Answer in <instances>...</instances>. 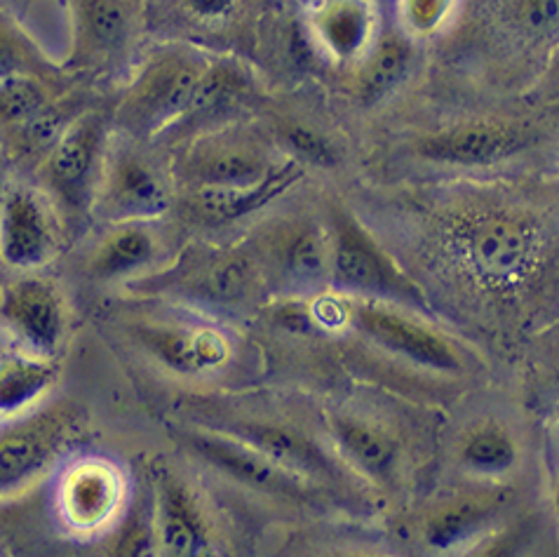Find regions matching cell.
<instances>
[{"instance_id": "obj_1", "label": "cell", "mask_w": 559, "mask_h": 557, "mask_svg": "<svg viewBox=\"0 0 559 557\" xmlns=\"http://www.w3.org/2000/svg\"><path fill=\"white\" fill-rule=\"evenodd\" d=\"M449 245L479 283L506 289L534 271L540 238L530 216L485 208L463 212L449 224Z\"/></svg>"}, {"instance_id": "obj_2", "label": "cell", "mask_w": 559, "mask_h": 557, "mask_svg": "<svg viewBox=\"0 0 559 557\" xmlns=\"http://www.w3.org/2000/svg\"><path fill=\"white\" fill-rule=\"evenodd\" d=\"M81 428L71 405H40L0 424V501L38 485Z\"/></svg>"}, {"instance_id": "obj_3", "label": "cell", "mask_w": 559, "mask_h": 557, "mask_svg": "<svg viewBox=\"0 0 559 557\" xmlns=\"http://www.w3.org/2000/svg\"><path fill=\"white\" fill-rule=\"evenodd\" d=\"M205 69L203 61L189 55L153 59L118 104V126L136 139L175 128Z\"/></svg>"}, {"instance_id": "obj_4", "label": "cell", "mask_w": 559, "mask_h": 557, "mask_svg": "<svg viewBox=\"0 0 559 557\" xmlns=\"http://www.w3.org/2000/svg\"><path fill=\"white\" fill-rule=\"evenodd\" d=\"M183 450L228 483L280 501H310L316 491L306 479L287 473L254 447L216 428H193L181 432Z\"/></svg>"}, {"instance_id": "obj_5", "label": "cell", "mask_w": 559, "mask_h": 557, "mask_svg": "<svg viewBox=\"0 0 559 557\" xmlns=\"http://www.w3.org/2000/svg\"><path fill=\"white\" fill-rule=\"evenodd\" d=\"M330 281L336 289L369 301L424 304V294L346 216L336 220L330 234Z\"/></svg>"}, {"instance_id": "obj_6", "label": "cell", "mask_w": 559, "mask_h": 557, "mask_svg": "<svg viewBox=\"0 0 559 557\" xmlns=\"http://www.w3.org/2000/svg\"><path fill=\"white\" fill-rule=\"evenodd\" d=\"M128 483L114 461L83 457L61 471L55 506L59 522L75 536H95L122 518Z\"/></svg>"}, {"instance_id": "obj_7", "label": "cell", "mask_w": 559, "mask_h": 557, "mask_svg": "<svg viewBox=\"0 0 559 557\" xmlns=\"http://www.w3.org/2000/svg\"><path fill=\"white\" fill-rule=\"evenodd\" d=\"M350 318L357 330L367 334L371 342L402 360L430 371H442V375L461 369L456 348L440 332L395 311L393 306L365 299L353 306Z\"/></svg>"}, {"instance_id": "obj_8", "label": "cell", "mask_w": 559, "mask_h": 557, "mask_svg": "<svg viewBox=\"0 0 559 557\" xmlns=\"http://www.w3.org/2000/svg\"><path fill=\"white\" fill-rule=\"evenodd\" d=\"M275 169L269 151L240 132H207L183 158V177L200 186H247Z\"/></svg>"}, {"instance_id": "obj_9", "label": "cell", "mask_w": 559, "mask_h": 557, "mask_svg": "<svg viewBox=\"0 0 559 557\" xmlns=\"http://www.w3.org/2000/svg\"><path fill=\"white\" fill-rule=\"evenodd\" d=\"M0 318L31 355L52 358L64 342L67 311L55 285L40 277H24L0 294Z\"/></svg>"}, {"instance_id": "obj_10", "label": "cell", "mask_w": 559, "mask_h": 557, "mask_svg": "<svg viewBox=\"0 0 559 557\" xmlns=\"http://www.w3.org/2000/svg\"><path fill=\"white\" fill-rule=\"evenodd\" d=\"M153 534L158 557H210L212 528L195 494L175 473L155 479Z\"/></svg>"}, {"instance_id": "obj_11", "label": "cell", "mask_w": 559, "mask_h": 557, "mask_svg": "<svg viewBox=\"0 0 559 557\" xmlns=\"http://www.w3.org/2000/svg\"><path fill=\"white\" fill-rule=\"evenodd\" d=\"M530 142L522 126L508 120H477L418 139L414 151L421 158L449 165H491L515 156Z\"/></svg>"}, {"instance_id": "obj_12", "label": "cell", "mask_w": 559, "mask_h": 557, "mask_svg": "<svg viewBox=\"0 0 559 557\" xmlns=\"http://www.w3.org/2000/svg\"><path fill=\"white\" fill-rule=\"evenodd\" d=\"M134 339L151 358L183 377L210 375L230 360L228 339L200 324H139Z\"/></svg>"}, {"instance_id": "obj_13", "label": "cell", "mask_w": 559, "mask_h": 557, "mask_svg": "<svg viewBox=\"0 0 559 557\" xmlns=\"http://www.w3.org/2000/svg\"><path fill=\"white\" fill-rule=\"evenodd\" d=\"M214 428L254 447L280 469L306 479V483H313V479L328 483V479H336L341 475L338 463L316 440H310L297 428L259 419H233Z\"/></svg>"}, {"instance_id": "obj_14", "label": "cell", "mask_w": 559, "mask_h": 557, "mask_svg": "<svg viewBox=\"0 0 559 557\" xmlns=\"http://www.w3.org/2000/svg\"><path fill=\"white\" fill-rule=\"evenodd\" d=\"M167 203V189L158 173L132 151L118 153L102 186V210L108 220L136 224L165 212Z\"/></svg>"}, {"instance_id": "obj_15", "label": "cell", "mask_w": 559, "mask_h": 557, "mask_svg": "<svg viewBox=\"0 0 559 557\" xmlns=\"http://www.w3.org/2000/svg\"><path fill=\"white\" fill-rule=\"evenodd\" d=\"M55 252V226L48 210L28 191H12L0 205V259L8 266L31 271Z\"/></svg>"}, {"instance_id": "obj_16", "label": "cell", "mask_w": 559, "mask_h": 557, "mask_svg": "<svg viewBox=\"0 0 559 557\" xmlns=\"http://www.w3.org/2000/svg\"><path fill=\"white\" fill-rule=\"evenodd\" d=\"M99 146L102 122L97 116H85L61 132L50 151L48 181L61 203L71 210L87 205Z\"/></svg>"}, {"instance_id": "obj_17", "label": "cell", "mask_w": 559, "mask_h": 557, "mask_svg": "<svg viewBox=\"0 0 559 557\" xmlns=\"http://www.w3.org/2000/svg\"><path fill=\"white\" fill-rule=\"evenodd\" d=\"M330 432L350 469L383 487L395 483L400 471V445L391 432L350 414L330 416Z\"/></svg>"}, {"instance_id": "obj_18", "label": "cell", "mask_w": 559, "mask_h": 557, "mask_svg": "<svg viewBox=\"0 0 559 557\" xmlns=\"http://www.w3.org/2000/svg\"><path fill=\"white\" fill-rule=\"evenodd\" d=\"M304 175L299 161L275 165L269 177L247 186H200L193 189V208L210 222H236L271 205Z\"/></svg>"}, {"instance_id": "obj_19", "label": "cell", "mask_w": 559, "mask_h": 557, "mask_svg": "<svg viewBox=\"0 0 559 557\" xmlns=\"http://www.w3.org/2000/svg\"><path fill=\"white\" fill-rule=\"evenodd\" d=\"M503 503L491 494H471L440 503L424 520L421 538L432 553H452L483 538L499 520Z\"/></svg>"}, {"instance_id": "obj_20", "label": "cell", "mask_w": 559, "mask_h": 557, "mask_svg": "<svg viewBox=\"0 0 559 557\" xmlns=\"http://www.w3.org/2000/svg\"><path fill=\"white\" fill-rule=\"evenodd\" d=\"M275 266L294 289H318L330 281V234L316 224H294L275 245Z\"/></svg>"}, {"instance_id": "obj_21", "label": "cell", "mask_w": 559, "mask_h": 557, "mask_svg": "<svg viewBox=\"0 0 559 557\" xmlns=\"http://www.w3.org/2000/svg\"><path fill=\"white\" fill-rule=\"evenodd\" d=\"M456 461L459 469L473 477L501 479L520 469L522 445L515 430L499 422H483L463 432Z\"/></svg>"}, {"instance_id": "obj_22", "label": "cell", "mask_w": 559, "mask_h": 557, "mask_svg": "<svg viewBox=\"0 0 559 557\" xmlns=\"http://www.w3.org/2000/svg\"><path fill=\"white\" fill-rule=\"evenodd\" d=\"M55 383L57 367L50 358L31 353L0 358V422L40 407Z\"/></svg>"}, {"instance_id": "obj_23", "label": "cell", "mask_w": 559, "mask_h": 557, "mask_svg": "<svg viewBox=\"0 0 559 557\" xmlns=\"http://www.w3.org/2000/svg\"><path fill=\"white\" fill-rule=\"evenodd\" d=\"M75 22L85 57H111L128 40L130 14L122 0H75Z\"/></svg>"}, {"instance_id": "obj_24", "label": "cell", "mask_w": 559, "mask_h": 557, "mask_svg": "<svg viewBox=\"0 0 559 557\" xmlns=\"http://www.w3.org/2000/svg\"><path fill=\"white\" fill-rule=\"evenodd\" d=\"M313 31L332 57L350 59L371 36V12L362 0H332L313 17Z\"/></svg>"}, {"instance_id": "obj_25", "label": "cell", "mask_w": 559, "mask_h": 557, "mask_svg": "<svg viewBox=\"0 0 559 557\" xmlns=\"http://www.w3.org/2000/svg\"><path fill=\"white\" fill-rule=\"evenodd\" d=\"M155 257V240L144 226L126 224L108 234L90 259V273L97 281H118L148 266Z\"/></svg>"}, {"instance_id": "obj_26", "label": "cell", "mask_w": 559, "mask_h": 557, "mask_svg": "<svg viewBox=\"0 0 559 557\" xmlns=\"http://www.w3.org/2000/svg\"><path fill=\"white\" fill-rule=\"evenodd\" d=\"M414 67V48L407 38L385 36L365 61L360 75V95L365 104H374L407 81Z\"/></svg>"}, {"instance_id": "obj_27", "label": "cell", "mask_w": 559, "mask_h": 557, "mask_svg": "<svg viewBox=\"0 0 559 557\" xmlns=\"http://www.w3.org/2000/svg\"><path fill=\"white\" fill-rule=\"evenodd\" d=\"M245 90L247 85L242 81V75L233 69L228 67L205 69L203 79H200L189 106H186V111L175 128H181V126L195 128V126H203V122L222 118L224 114H228V108L238 106V102L245 97Z\"/></svg>"}, {"instance_id": "obj_28", "label": "cell", "mask_w": 559, "mask_h": 557, "mask_svg": "<svg viewBox=\"0 0 559 557\" xmlns=\"http://www.w3.org/2000/svg\"><path fill=\"white\" fill-rule=\"evenodd\" d=\"M108 557H158L153 534V503L142 499L120 518Z\"/></svg>"}, {"instance_id": "obj_29", "label": "cell", "mask_w": 559, "mask_h": 557, "mask_svg": "<svg viewBox=\"0 0 559 557\" xmlns=\"http://www.w3.org/2000/svg\"><path fill=\"white\" fill-rule=\"evenodd\" d=\"M40 111H45V95L36 83L17 75L0 83V120L22 128Z\"/></svg>"}, {"instance_id": "obj_30", "label": "cell", "mask_w": 559, "mask_h": 557, "mask_svg": "<svg viewBox=\"0 0 559 557\" xmlns=\"http://www.w3.org/2000/svg\"><path fill=\"white\" fill-rule=\"evenodd\" d=\"M285 144L294 151V156L304 163L320 165V167H334L338 163V151L328 137L304 128V126H289L283 130Z\"/></svg>"}, {"instance_id": "obj_31", "label": "cell", "mask_w": 559, "mask_h": 557, "mask_svg": "<svg viewBox=\"0 0 559 557\" xmlns=\"http://www.w3.org/2000/svg\"><path fill=\"white\" fill-rule=\"evenodd\" d=\"M534 541V522L520 520L506 524L499 532H491L471 557H522L526 546Z\"/></svg>"}, {"instance_id": "obj_32", "label": "cell", "mask_w": 559, "mask_h": 557, "mask_svg": "<svg viewBox=\"0 0 559 557\" xmlns=\"http://www.w3.org/2000/svg\"><path fill=\"white\" fill-rule=\"evenodd\" d=\"M447 0H405V20L416 31H428L442 20Z\"/></svg>"}, {"instance_id": "obj_33", "label": "cell", "mask_w": 559, "mask_h": 557, "mask_svg": "<svg viewBox=\"0 0 559 557\" xmlns=\"http://www.w3.org/2000/svg\"><path fill=\"white\" fill-rule=\"evenodd\" d=\"M20 67H22V55H20L17 43L0 31V83L14 79Z\"/></svg>"}, {"instance_id": "obj_34", "label": "cell", "mask_w": 559, "mask_h": 557, "mask_svg": "<svg viewBox=\"0 0 559 557\" xmlns=\"http://www.w3.org/2000/svg\"><path fill=\"white\" fill-rule=\"evenodd\" d=\"M557 17V0H530L526 3V20L536 26H548Z\"/></svg>"}, {"instance_id": "obj_35", "label": "cell", "mask_w": 559, "mask_h": 557, "mask_svg": "<svg viewBox=\"0 0 559 557\" xmlns=\"http://www.w3.org/2000/svg\"><path fill=\"white\" fill-rule=\"evenodd\" d=\"M189 3V8L200 14V17L205 20H214V17H224V14H228L230 10V0H186Z\"/></svg>"}, {"instance_id": "obj_36", "label": "cell", "mask_w": 559, "mask_h": 557, "mask_svg": "<svg viewBox=\"0 0 559 557\" xmlns=\"http://www.w3.org/2000/svg\"><path fill=\"white\" fill-rule=\"evenodd\" d=\"M328 557H383V555H374V553H336V555H328Z\"/></svg>"}]
</instances>
